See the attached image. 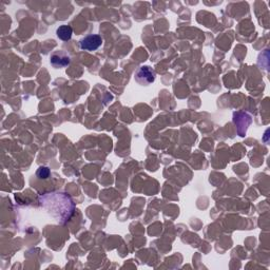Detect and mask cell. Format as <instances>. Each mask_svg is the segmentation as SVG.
I'll return each instance as SVG.
<instances>
[{"mask_svg": "<svg viewBox=\"0 0 270 270\" xmlns=\"http://www.w3.org/2000/svg\"><path fill=\"white\" fill-rule=\"evenodd\" d=\"M41 203L46 212L60 224L67 223L75 210V205L71 197L61 192L46 193L41 197Z\"/></svg>", "mask_w": 270, "mask_h": 270, "instance_id": "1", "label": "cell"}, {"mask_svg": "<svg viewBox=\"0 0 270 270\" xmlns=\"http://www.w3.org/2000/svg\"><path fill=\"white\" fill-rule=\"evenodd\" d=\"M155 76H156V73L154 69H152L149 66H142L136 70L134 78L138 85L149 86L152 83H154Z\"/></svg>", "mask_w": 270, "mask_h": 270, "instance_id": "2", "label": "cell"}, {"mask_svg": "<svg viewBox=\"0 0 270 270\" xmlns=\"http://www.w3.org/2000/svg\"><path fill=\"white\" fill-rule=\"evenodd\" d=\"M102 45V38L97 34H90L85 36L79 45L81 49L85 51H96L98 47Z\"/></svg>", "mask_w": 270, "mask_h": 270, "instance_id": "3", "label": "cell"}, {"mask_svg": "<svg viewBox=\"0 0 270 270\" xmlns=\"http://www.w3.org/2000/svg\"><path fill=\"white\" fill-rule=\"evenodd\" d=\"M50 62L55 69H62V68H66L67 66L70 65L71 57L65 51L58 50V51H55L51 54Z\"/></svg>", "mask_w": 270, "mask_h": 270, "instance_id": "4", "label": "cell"}, {"mask_svg": "<svg viewBox=\"0 0 270 270\" xmlns=\"http://www.w3.org/2000/svg\"><path fill=\"white\" fill-rule=\"evenodd\" d=\"M72 34H73V29L71 28L70 26H67V25H63V26H60L57 30H56V35L59 39H61V41L63 42H68L71 39V37H72Z\"/></svg>", "mask_w": 270, "mask_h": 270, "instance_id": "5", "label": "cell"}, {"mask_svg": "<svg viewBox=\"0 0 270 270\" xmlns=\"http://www.w3.org/2000/svg\"><path fill=\"white\" fill-rule=\"evenodd\" d=\"M50 174H51V171L49 168H47V167H41V168H38V170L36 171V177L39 180L49 179Z\"/></svg>", "mask_w": 270, "mask_h": 270, "instance_id": "6", "label": "cell"}]
</instances>
